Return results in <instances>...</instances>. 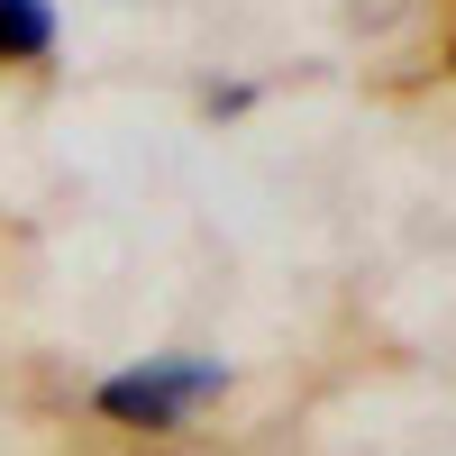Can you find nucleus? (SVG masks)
I'll use <instances>...</instances> for the list:
<instances>
[{
  "mask_svg": "<svg viewBox=\"0 0 456 456\" xmlns=\"http://www.w3.org/2000/svg\"><path fill=\"white\" fill-rule=\"evenodd\" d=\"M228 393V365L219 356H137L128 374H101L92 384V411L119 429H146V438H174L192 420V402H219Z\"/></svg>",
  "mask_w": 456,
  "mask_h": 456,
  "instance_id": "1",
  "label": "nucleus"
},
{
  "mask_svg": "<svg viewBox=\"0 0 456 456\" xmlns=\"http://www.w3.org/2000/svg\"><path fill=\"white\" fill-rule=\"evenodd\" d=\"M55 37H64L55 0H0V64H46Z\"/></svg>",
  "mask_w": 456,
  "mask_h": 456,
  "instance_id": "2",
  "label": "nucleus"
},
{
  "mask_svg": "<svg viewBox=\"0 0 456 456\" xmlns=\"http://www.w3.org/2000/svg\"><path fill=\"white\" fill-rule=\"evenodd\" d=\"M256 101H265L256 83H210V92H201V110H210V119H247Z\"/></svg>",
  "mask_w": 456,
  "mask_h": 456,
  "instance_id": "3",
  "label": "nucleus"
},
{
  "mask_svg": "<svg viewBox=\"0 0 456 456\" xmlns=\"http://www.w3.org/2000/svg\"><path fill=\"white\" fill-rule=\"evenodd\" d=\"M447 64H456V46H447Z\"/></svg>",
  "mask_w": 456,
  "mask_h": 456,
  "instance_id": "4",
  "label": "nucleus"
}]
</instances>
